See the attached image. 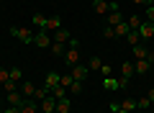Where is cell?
<instances>
[{
	"mask_svg": "<svg viewBox=\"0 0 154 113\" xmlns=\"http://www.w3.org/2000/svg\"><path fill=\"white\" fill-rule=\"evenodd\" d=\"M8 31H11V36H16L21 44H33V36H36L31 28H21V26H11Z\"/></svg>",
	"mask_w": 154,
	"mask_h": 113,
	"instance_id": "1",
	"label": "cell"
},
{
	"mask_svg": "<svg viewBox=\"0 0 154 113\" xmlns=\"http://www.w3.org/2000/svg\"><path fill=\"white\" fill-rule=\"evenodd\" d=\"M93 11L98 13V16H108V13L118 11V5H116V3H108V0H93Z\"/></svg>",
	"mask_w": 154,
	"mask_h": 113,
	"instance_id": "2",
	"label": "cell"
},
{
	"mask_svg": "<svg viewBox=\"0 0 154 113\" xmlns=\"http://www.w3.org/2000/svg\"><path fill=\"white\" fill-rule=\"evenodd\" d=\"M33 44H36L38 49H49V46H51V33L41 28V31H38L36 36H33Z\"/></svg>",
	"mask_w": 154,
	"mask_h": 113,
	"instance_id": "3",
	"label": "cell"
},
{
	"mask_svg": "<svg viewBox=\"0 0 154 113\" xmlns=\"http://www.w3.org/2000/svg\"><path fill=\"white\" fill-rule=\"evenodd\" d=\"M69 75L75 77V80L85 82V80L90 77V70H88V64H75V67H69Z\"/></svg>",
	"mask_w": 154,
	"mask_h": 113,
	"instance_id": "4",
	"label": "cell"
},
{
	"mask_svg": "<svg viewBox=\"0 0 154 113\" xmlns=\"http://www.w3.org/2000/svg\"><path fill=\"white\" fill-rule=\"evenodd\" d=\"M149 72H152V64H149L146 59H134V75L144 77V75H149Z\"/></svg>",
	"mask_w": 154,
	"mask_h": 113,
	"instance_id": "5",
	"label": "cell"
},
{
	"mask_svg": "<svg viewBox=\"0 0 154 113\" xmlns=\"http://www.w3.org/2000/svg\"><path fill=\"white\" fill-rule=\"evenodd\" d=\"M64 62H67V67L80 64V49H67L64 52Z\"/></svg>",
	"mask_w": 154,
	"mask_h": 113,
	"instance_id": "6",
	"label": "cell"
},
{
	"mask_svg": "<svg viewBox=\"0 0 154 113\" xmlns=\"http://www.w3.org/2000/svg\"><path fill=\"white\" fill-rule=\"evenodd\" d=\"M57 85H59V75H57V72H46V77H44V87L51 93Z\"/></svg>",
	"mask_w": 154,
	"mask_h": 113,
	"instance_id": "7",
	"label": "cell"
},
{
	"mask_svg": "<svg viewBox=\"0 0 154 113\" xmlns=\"http://www.w3.org/2000/svg\"><path fill=\"white\" fill-rule=\"evenodd\" d=\"M23 100H26V98L21 95V90H13V93H8V95H5V105H21Z\"/></svg>",
	"mask_w": 154,
	"mask_h": 113,
	"instance_id": "8",
	"label": "cell"
},
{
	"mask_svg": "<svg viewBox=\"0 0 154 113\" xmlns=\"http://www.w3.org/2000/svg\"><path fill=\"white\" fill-rule=\"evenodd\" d=\"M33 93H36V85H33V82H28V80H21V95L33 100Z\"/></svg>",
	"mask_w": 154,
	"mask_h": 113,
	"instance_id": "9",
	"label": "cell"
},
{
	"mask_svg": "<svg viewBox=\"0 0 154 113\" xmlns=\"http://www.w3.org/2000/svg\"><path fill=\"white\" fill-rule=\"evenodd\" d=\"M72 39V33L67 31V28H59V31H54L51 33V41H59V44H67Z\"/></svg>",
	"mask_w": 154,
	"mask_h": 113,
	"instance_id": "10",
	"label": "cell"
},
{
	"mask_svg": "<svg viewBox=\"0 0 154 113\" xmlns=\"http://www.w3.org/2000/svg\"><path fill=\"white\" fill-rule=\"evenodd\" d=\"M139 36H141V39H152L154 36V23L141 21V26H139Z\"/></svg>",
	"mask_w": 154,
	"mask_h": 113,
	"instance_id": "11",
	"label": "cell"
},
{
	"mask_svg": "<svg viewBox=\"0 0 154 113\" xmlns=\"http://www.w3.org/2000/svg\"><path fill=\"white\" fill-rule=\"evenodd\" d=\"M57 111V100H54V98H44V100H41V113H54Z\"/></svg>",
	"mask_w": 154,
	"mask_h": 113,
	"instance_id": "12",
	"label": "cell"
},
{
	"mask_svg": "<svg viewBox=\"0 0 154 113\" xmlns=\"http://www.w3.org/2000/svg\"><path fill=\"white\" fill-rule=\"evenodd\" d=\"M21 113H38V108H36V100H31V98H26V100L21 103Z\"/></svg>",
	"mask_w": 154,
	"mask_h": 113,
	"instance_id": "13",
	"label": "cell"
},
{
	"mask_svg": "<svg viewBox=\"0 0 154 113\" xmlns=\"http://www.w3.org/2000/svg\"><path fill=\"white\" fill-rule=\"evenodd\" d=\"M123 21V16H121V11H113V13H108V18H105V26H118V23Z\"/></svg>",
	"mask_w": 154,
	"mask_h": 113,
	"instance_id": "14",
	"label": "cell"
},
{
	"mask_svg": "<svg viewBox=\"0 0 154 113\" xmlns=\"http://www.w3.org/2000/svg\"><path fill=\"white\" fill-rule=\"evenodd\" d=\"M69 111H72V100H69V98L57 100V111H54V113H69Z\"/></svg>",
	"mask_w": 154,
	"mask_h": 113,
	"instance_id": "15",
	"label": "cell"
},
{
	"mask_svg": "<svg viewBox=\"0 0 154 113\" xmlns=\"http://www.w3.org/2000/svg\"><path fill=\"white\" fill-rule=\"evenodd\" d=\"M146 52H149V49L144 46V44H136V46H131V54H134V59H146Z\"/></svg>",
	"mask_w": 154,
	"mask_h": 113,
	"instance_id": "16",
	"label": "cell"
},
{
	"mask_svg": "<svg viewBox=\"0 0 154 113\" xmlns=\"http://www.w3.org/2000/svg\"><path fill=\"white\" fill-rule=\"evenodd\" d=\"M59 28H62V21H59V16H57V18H46V28H44V31L54 33V31H59Z\"/></svg>",
	"mask_w": 154,
	"mask_h": 113,
	"instance_id": "17",
	"label": "cell"
},
{
	"mask_svg": "<svg viewBox=\"0 0 154 113\" xmlns=\"http://www.w3.org/2000/svg\"><path fill=\"white\" fill-rule=\"evenodd\" d=\"M118 108H123V111H128V113H131V111H136V100H134V98H123V100L121 103H118Z\"/></svg>",
	"mask_w": 154,
	"mask_h": 113,
	"instance_id": "18",
	"label": "cell"
},
{
	"mask_svg": "<svg viewBox=\"0 0 154 113\" xmlns=\"http://www.w3.org/2000/svg\"><path fill=\"white\" fill-rule=\"evenodd\" d=\"M51 54L54 57H64V52H67V44H59V41H51Z\"/></svg>",
	"mask_w": 154,
	"mask_h": 113,
	"instance_id": "19",
	"label": "cell"
},
{
	"mask_svg": "<svg viewBox=\"0 0 154 113\" xmlns=\"http://www.w3.org/2000/svg\"><path fill=\"white\" fill-rule=\"evenodd\" d=\"M121 77H128V80H131V77H134V62H123V64H121Z\"/></svg>",
	"mask_w": 154,
	"mask_h": 113,
	"instance_id": "20",
	"label": "cell"
},
{
	"mask_svg": "<svg viewBox=\"0 0 154 113\" xmlns=\"http://www.w3.org/2000/svg\"><path fill=\"white\" fill-rule=\"evenodd\" d=\"M113 31H116V36H123V39H126V36H128V31H131V26H128L126 21H121L118 26L113 28Z\"/></svg>",
	"mask_w": 154,
	"mask_h": 113,
	"instance_id": "21",
	"label": "cell"
},
{
	"mask_svg": "<svg viewBox=\"0 0 154 113\" xmlns=\"http://www.w3.org/2000/svg\"><path fill=\"white\" fill-rule=\"evenodd\" d=\"M51 98H54V100H62V98H69V93H67V87L57 85L54 90H51Z\"/></svg>",
	"mask_w": 154,
	"mask_h": 113,
	"instance_id": "22",
	"label": "cell"
},
{
	"mask_svg": "<svg viewBox=\"0 0 154 113\" xmlns=\"http://www.w3.org/2000/svg\"><path fill=\"white\" fill-rule=\"evenodd\" d=\"M31 23H33V26L38 28V31H41V28H46V16H41V13H36V16L31 18Z\"/></svg>",
	"mask_w": 154,
	"mask_h": 113,
	"instance_id": "23",
	"label": "cell"
},
{
	"mask_svg": "<svg viewBox=\"0 0 154 113\" xmlns=\"http://www.w3.org/2000/svg\"><path fill=\"white\" fill-rule=\"evenodd\" d=\"M126 44H128V46H136V44H141V36H139V31H128Z\"/></svg>",
	"mask_w": 154,
	"mask_h": 113,
	"instance_id": "24",
	"label": "cell"
},
{
	"mask_svg": "<svg viewBox=\"0 0 154 113\" xmlns=\"http://www.w3.org/2000/svg\"><path fill=\"white\" fill-rule=\"evenodd\" d=\"M67 93H69V95H80V93H82V82H80V80H72V85L67 87Z\"/></svg>",
	"mask_w": 154,
	"mask_h": 113,
	"instance_id": "25",
	"label": "cell"
},
{
	"mask_svg": "<svg viewBox=\"0 0 154 113\" xmlns=\"http://www.w3.org/2000/svg\"><path fill=\"white\" fill-rule=\"evenodd\" d=\"M103 87H105V90H118V77H105Z\"/></svg>",
	"mask_w": 154,
	"mask_h": 113,
	"instance_id": "26",
	"label": "cell"
},
{
	"mask_svg": "<svg viewBox=\"0 0 154 113\" xmlns=\"http://www.w3.org/2000/svg\"><path fill=\"white\" fill-rule=\"evenodd\" d=\"M141 21H144V18H139V16H128V26H131V31H139V26H141Z\"/></svg>",
	"mask_w": 154,
	"mask_h": 113,
	"instance_id": "27",
	"label": "cell"
},
{
	"mask_svg": "<svg viewBox=\"0 0 154 113\" xmlns=\"http://www.w3.org/2000/svg\"><path fill=\"white\" fill-rule=\"evenodd\" d=\"M11 80H16V82L23 80V70L21 67H11Z\"/></svg>",
	"mask_w": 154,
	"mask_h": 113,
	"instance_id": "28",
	"label": "cell"
},
{
	"mask_svg": "<svg viewBox=\"0 0 154 113\" xmlns=\"http://www.w3.org/2000/svg\"><path fill=\"white\" fill-rule=\"evenodd\" d=\"M51 93L46 90V87H36V93H33V98H36V100H44V98H49Z\"/></svg>",
	"mask_w": 154,
	"mask_h": 113,
	"instance_id": "29",
	"label": "cell"
},
{
	"mask_svg": "<svg viewBox=\"0 0 154 113\" xmlns=\"http://www.w3.org/2000/svg\"><path fill=\"white\" fill-rule=\"evenodd\" d=\"M144 21L154 23V5H146V11H144Z\"/></svg>",
	"mask_w": 154,
	"mask_h": 113,
	"instance_id": "30",
	"label": "cell"
},
{
	"mask_svg": "<svg viewBox=\"0 0 154 113\" xmlns=\"http://www.w3.org/2000/svg\"><path fill=\"white\" fill-rule=\"evenodd\" d=\"M103 67V62L98 59V57H90V62H88V70H100Z\"/></svg>",
	"mask_w": 154,
	"mask_h": 113,
	"instance_id": "31",
	"label": "cell"
},
{
	"mask_svg": "<svg viewBox=\"0 0 154 113\" xmlns=\"http://www.w3.org/2000/svg\"><path fill=\"white\" fill-rule=\"evenodd\" d=\"M72 80H75L72 75H59V85H62V87H69V85H72Z\"/></svg>",
	"mask_w": 154,
	"mask_h": 113,
	"instance_id": "32",
	"label": "cell"
},
{
	"mask_svg": "<svg viewBox=\"0 0 154 113\" xmlns=\"http://www.w3.org/2000/svg\"><path fill=\"white\" fill-rule=\"evenodd\" d=\"M136 105H139V111H146V108L152 105V100H149V98H139V100H136Z\"/></svg>",
	"mask_w": 154,
	"mask_h": 113,
	"instance_id": "33",
	"label": "cell"
},
{
	"mask_svg": "<svg viewBox=\"0 0 154 113\" xmlns=\"http://www.w3.org/2000/svg\"><path fill=\"white\" fill-rule=\"evenodd\" d=\"M16 85H18L16 80H8V82H3V90H5V95H8V93H13V90H16Z\"/></svg>",
	"mask_w": 154,
	"mask_h": 113,
	"instance_id": "34",
	"label": "cell"
},
{
	"mask_svg": "<svg viewBox=\"0 0 154 113\" xmlns=\"http://www.w3.org/2000/svg\"><path fill=\"white\" fill-rule=\"evenodd\" d=\"M8 80H11V70L0 67V85H3V82H8Z\"/></svg>",
	"mask_w": 154,
	"mask_h": 113,
	"instance_id": "35",
	"label": "cell"
},
{
	"mask_svg": "<svg viewBox=\"0 0 154 113\" xmlns=\"http://www.w3.org/2000/svg\"><path fill=\"white\" fill-rule=\"evenodd\" d=\"M103 36H105V39H116V31H113V26H103Z\"/></svg>",
	"mask_w": 154,
	"mask_h": 113,
	"instance_id": "36",
	"label": "cell"
},
{
	"mask_svg": "<svg viewBox=\"0 0 154 113\" xmlns=\"http://www.w3.org/2000/svg\"><path fill=\"white\" fill-rule=\"evenodd\" d=\"M128 87V77H118V90H126Z\"/></svg>",
	"mask_w": 154,
	"mask_h": 113,
	"instance_id": "37",
	"label": "cell"
},
{
	"mask_svg": "<svg viewBox=\"0 0 154 113\" xmlns=\"http://www.w3.org/2000/svg\"><path fill=\"white\" fill-rule=\"evenodd\" d=\"M100 75H103V77H110V75H113V70H110L108 64H103V67H100Z\"/></svg>",
	"mask_w": 154,
	"mask_h": 113,
	"instance_id": "38",
	"label": "cell"
},
{
	"mask_svg": "<svg viewBox=\"0 0 154 113\" xmlns=\"http://www.w3.org/2000/svg\"><path fill=\"white\" fill-rule=\"evenodd\" d=\"M3 113H21V108H18V105H5Z\"/></svg>",
	"mask_w": 154,
	"mask_h": 113,
	"instance_id": "39",
	"label": "cell"
},
{
	"mask_svg": "<svg viewBox=\"0 0 154 113\" xmlns=\"http://www.w3.org/2000/svg\"><path fill=\"white\" fill-rule=\"evenodd\" d=\"M67 49H80V41H77V39H69V41H67Z\"/></svg>",
	"mask_w": 154,
	"mask_h": 113,
	"instance_id": "40",
	"label": "cell"
},
{
	"mask_svg": "<svg viewBox=\"0 0 154 113\" xmlns=\"http://www.w3.org/2000/svg\"><path fill=\"white\" fill-rule=\"evenodd\" d=\"M110 111L113 113H128V111H123V108H118V103H110Z\"/></svg>",
	"mask_w": 154,
	"mask_h": 113,
	"instance_id": "41",
	"label": "cell"
},
{
	"mask_svg": "<svg viewBox=\"0 0 154 113\" xmlns=\"http://www.w3.org/2000/svg\"><path fill=\"white\" fill-rule=\"evenodd\" d=\"M146 62H149V64L154 67V52H146Z\"/></svg>",
	"mask_w": 154,
	"mask_h": 113,
	"instance_id": "42",
	"label": "cell"
},
{
	"mask_svg": "<svg viewBox=\"0 0 154 113\" xmlns=\"http://www.w3.org/2000/svg\"><path fill=\"white\" fill-rule=\"evenodd\" d=\"M134 5H149V0H131Z\"/></svg>",
	"mask_w": 154,
	"mask_h": 113,
	"instance_id": "43",
	"label": "cell"
},
{
	"mask_svg": "<svg viewBox=\"0 0 154 113\" xmlns=\"http://www.w3.org/2000/svg\"><path fill=\"white\" fill-rule=\"evenodd\" d=\"M146 98H149V100H152V103H154V87H152V90H149V93H146Z\"/></svg>",
	"mask_w": 154,
	"mask_h": 113,
	"instance_id": "44",
	"label": "cell"
},
{
	"mask_svg": "<svg viewBox=\"0 0 154 113\" xmlns=\"http://www.w3.org/2000/svg\"><path fill=\"white\" fill-rule=\"evenodd\" d=\"M3 108H5V98H0V111H3Z\"/></svg>",
	"mask_w": 154,
	"mask_h": 113,
	"instance_id": "45",
	"label": "cell"
},
{
	"mask_svg": "<svg viewBox=\"0 0 154 113\" xmlns=\"http://www.w3.org/2000/svg\"><path fill=\"white\" fill-rule=\"evenodd\" d=\"M149 5H154V0H149Z\"/></svg>",
	"mask_w": 154,
	"mask_h": 113,
	"instance_id": "46",
	"label": "cell"
},
{
	"mask_svg": "<svg viewBox=\"0 0 154 113\" xmlns=\"http://www.w3.org/2000/svg\"><path fill=\"white\" fill-rule=\"evenodd\" d=\"M69 113H75V111H69Z\"/></svg>",
	"mask_w": 154,
	"mask_h": 113,
	"instance_id": "47",
	"label": "cell"
},
{
	"mask_svg": "<svg viewBox=\"0 0 154 113\" xmlns=\"http://www.w3.org/2000/svg\"><path fill=\"white\" fill-rule=\"evenodd\" d=\"M0 113H3V111H0Z\"/></svg>",
	"mask_w": 154,
	"mask_h": 113,
	"instance_id": "48",
	"label": "cell"
},
{
	"mask_svg": "<svg viewBox=\"0 0 154 113\" xmlns=\"http://www.w3.org/2000/svg\"><path fill=\"white\" fill-rule=\"evenodd\" d=\"M152 39H154V36H152Z\"/></svg>",
	"mask_w": 154,
	"mask_h": 113,
	"instance_id": "49",
	"label": "cell"
}]
</instances>
